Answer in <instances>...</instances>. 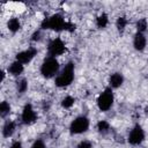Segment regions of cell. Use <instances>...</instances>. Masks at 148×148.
Segmentation results:
<instances>
[{
	"instance_id": "cell-1",
	"label": "cell",
	"mask_w": 148,
	"mask_h": 148,
	"mask_svg": "<svg viewBox=\"0 0 148 148\" xmlns=\"http://www.w3.org/2000/svg\"><path fill=\"white\" fill-rule=\"evenodd\" d=\"M42 29H50L54 31H74L75 30V24L65 21L64 16L61 14H53L50 17H46L40 23Z\"/></svg>"
},
{
	"instance_id": "cell-2",
	"label": "cell",
	"mask_w": 148,
	"mask_h": 148,
	"mask_svg": "<svg viewBox=\"0 0 148 148\" xmlns=\"http://www.w3.org/2000/svg\"><path fill=\"white\" fill-rule=\"evenodd\" d=\"M74 80V64L72 61L67 62L62 71L56 76V86L59 88H64L69 86Z\"/></svg>"
},
{
	"instance_id": "cell-3",
	"label": "cell",
	"mask_w": 148,
	"mask_h": 148,
	"mask_svg": "<svg viewBox=\"0 0 148 148\" xmlns=\"http://www.w3.org/2000/svg\"><path fill=\"white\" fill-rule=\"evenodd\" d=\"M59 67V61L54 57H47L40 66V74L45 79H51L56 76V74H58Z\"/></svg>"
},
{
	"instance_id": "cell-4",
	"label": "cell",
	"mask_w": 148,
	"mask_h": 148,
	"mask_svg": "<svg viewBox=\"0 0 148 148\" xmlns=\"http://www.w3.org/2000/svg\"><path fill=\"white\" fill-rule=\"evenodd\" d=\"M113 101H114V97H113V92H112V89L109 87V88H105L98 96L97 98V106L101 111H108L111 109L112 104H113Z\"/></svg>"
},
{
	"instance_id": "cell-5",
	"label": "cell",
	"mask_w": 148,
	"mask_h": 148,
	"mask_svg": "<svg viewBox=\"0 0 148 148\" xmlns=\"http://www.w3.org/2000/svg\"><path fill=\"white\" fill-rule=\"evenodd\" d=\"M89 119L84 116H80V117H76L69 125V132L72 134H81V133H84L88 131L89 128Z\"/></svg>"
},
{
	"instance_id": "cell-6",
	"label": "cell",
	"mask_w": 148,
	"mask_h": 148,
	"mask_svg": "<svg viewBox=\"0 0 148 148\" xmlns=\"http://www.w3.org/2000/svg\"><path fill=\"white\" fill-rule=\"evenodd\" d=\"M66 51V46L65 43L61 40V38L57 37L54 39H52L47 46V52L50 57H57V56H61L64 52Z\"/></svg>"
},
{
	"instance_id": "cell-7",
	"label": "cell",
	"mask_w": 148,
	"mask_h": 148,
	"mask_svg": "<svg viewBox=\"0 0 148 148\" xmlns=\"http://www.w3.org/2000/svg\"><path fill=\"white\" fill-rule=\"evenodd\" d=\"M127 140H128L130 145H132V146H138V145H140V143L145 140V131L142 130V127H141L140 125H135V126L131 130Z\"/></svg>"
},
{
	"instance_id": "cell-8",
	"label": "cell",
	"mask_w": 148,
	"mask_h": 148,
	"mask_svg": "<svg viewBox=\"0 0 148 148\" xmlns=\"http://www.w3.org/2000/svg\"><path fill=\"white\" fill-rule=\"evenodd\" d=\"M21 118H22V123L25 124V125H30V124H34V123L36 121V119H37V113H36V111L34 110V108H32L31 104L28 103V104L24 105V108H23V110H22V116H21Z\"/></svg>"
},
{
	"instance_id": "cell-9",
	"label": "cell",
	"mask_w": 148,
	"mask_h": 148,
	"mask_svg": "<svg viewBox=\"0 0 148 148\" xmlns=\"http://www.w3.org/2000/svg\"><path fill=\"white\" fill-rule=\"evenodd\" d=\"M37 54V49L35 47H29L24 51H21L16 54V61L25 65V64H29L34 58L35 56Z\"/></svg>"
},
{
	"instance_id": "cell-10",
	"label": "cell",
	"mask_w": 148,
	"mask_h": 148,
	"mask_svg": "<svg viewBox=\"0 0 148 148\" xmlns=\"http://www.w3.org/2000/svg\"><path fill=\"white\" fill-rule=\"evenodd\" d=\"M147 45V39L146 36L141 32H136L134 35V39H133V46L136 51H143L146 49Z\"/></svg>"
},
{
	"instance_id": "cell-11",
	"label": "cell",
	"mask_w": 148,
	"mask_h": 148,
	"mask_svg": "<svg viewBox=\"0 0 148 148\" xmlns=\"http://www.w3.org/2000/svg\"><path fill=\"white\" fill-rule=\"evenodd\" d=\"M110 88H119L124 83V76L121 73H113L109 79Z\"/></svg>"
},
{
	"instance_id": "cell-12",
	"label": "cell",
	"mask_w": 148,
	"mask_h": 148,
	"mask_svg": "<svg viewBox=\"0 0 148 148\" xmlns=\"http://www.w3.org/2000/svg\"><path fill=\"white\" fill-rule=\"evenodd\" d=\"M23 69H24L23 64H21V62H18V61L15 60L14 62H12V64L9 65V67H8V73H9L10 75H13V76H18L20 74H22Z\"/></svg>"
},
{
	"instance_id": "cell-13",
	"label": "cell",
	"mask_w": 148,
	"mask_h": 148,
	"mask_svg": "<svg viewBox=\"0 0 148 148\" xmlns=\"http://www.w3.org/2000/svg\"><path fill=\"white\" fill-rule=\"evenodd\" d=\"M15 123L14 121H12V120H7L5 124H3V126H2V136L3 138H9V136H12L13 134H14V132H15Z\"/></svg>"
},
{
	"instance_id": "cell-14",
	"label": "cell",
	"mask_w": 148,
	"mask_h": 148,
	"mask_svg": "<svg viewBox=\"0 0 148 148\" xmlns=\"http://www.w3.org/2000/svg\"><path fill=\"white\" fill-rule=\"evenodd\" d=\"M7 28H8L9 31L16 32V31H18L20 28H21V23H20V21H18L16 17H12V18L7 22Z\"/></svg>"
},
{
	"instance_id": "cell-15",
	"label": "cell",
	"mask_w": 148,
	"mask_h": 148,
	"mask_svg": "<svg viewBox=\"0 0 148 148\" xmlns=\"http://www.w3.org/2000/svg\"><path fill=\"white\" fill-rule=\"evenodd\" d=\"M108 23H109V17H108V15L105 14V13H102L99 16H97V18H96V25L98 27V28H105L106 25H108Z\"/></svg>"
},
{
	"instance_id": "cell-16",
	"label": "cell",
	"mask_w": 148,
	"mask_h": 148,
	"mask_svg": "<svg viewBox=\"0 0 148 148\" xmlns=\"http://www.w3.org/2000/svg\"><path fill=\"white\" fill-rule=\"evenodd\" d=\"M135 27H136V32L143 34V32L147 30V28H148V22H147V20H146L145 17H142V18H140V20L136 22Z\"/></svg>"
},
{
	"instance_id": "cell-17",
	"label": "cell",
	"mask_w": 148,
	"mask_h": 148,
	"mask_svg": "<svg viewBox=\"0 0 148 148\" xmlns=\"http://www.w3.org/2000/svg\"><path fill=\"white\" fill-rule=\"evenodd\" d=\"M9 112H10V104L7 101H2L0 104V116L5 118L7 114H9Z\"/></svg>"
},
{
	"instance_id": "cell-18",
	"label": "cell",
	"mask_w": 148,
	"mask_h": 148,
	"mask_svg": "<svg viewBox=\"0 0 148 148\" xmlns=\"http://www.w3.org/2000/svg\"><path fill=\"white\" fill-rule=\"evenodd\" d=\"M74 103H75V98L68 95V96H65V97L62 98V101H61V106H62L64 109H69V108H72V106L74 105Z\"/></svg>"
},
{
	"instance_id": "cell-19",
	"label": "cell",
	"mask_w": 148,
	"mask_h": 148,
	"mask_svg": "<svg viewBox=\"0 0 148 148\" xmlns=\"http://www.w3.org/2000/svg\"><path fill=\"white\" fill-rule=\"evenodd\" d=\"M97 130L99 133H108L110 130V124L106 120H99L97 123Z\"/></svg>"
},
{
	"instance_id": "cell-20",
	"label": "cell",
	"mask_w": 148,
	"mask_h": 148,
	"mask_svg": "<svg viewBox=\"0 0 148 148\" xmlns=\"http://www.w3.org/2000/svg\"><path fill=\"white\" fill-rule=\"evenodd\" d=\"M126 24H127V20L125 16H119L116 21V27L118 29V31H124V29L126 28Z\"/></svg>"
},
{
	"instance_id": "cell-21",
	"label": "cell",
	"mask_w": 148,
	"mask_h": 148,
	"mask_svg": "<svg viewBox=\"0 0 148 148\" xmlns=\"http://www.w3.org/2000/svg\"><path fill=\"white\" fill-rule=\"evenodd\" d=\"M27 89H28V81L25 79L18 80V82H17V91L20 94H23V92L27 91Z\"/></svg>"
},
{
	"instance_id": "cell-22",
	"label": "cell",
	"mask_w": 148,
	"mask_h": 148,
	"mask_svg": "<svg viewBox=\"0 0 148 148\" xmlns=\"http://www.w3.org/2000/svg\"><path fill=\"white\" fill-rule=\"evenodd\" d=\"M30 148H46V146H45V143L42 139H37V140L34 141V143L31 145Z\"/></svg>"
},
{
	"instance_id": "cell-23",
	"label": "cell",
	"mask_w": 148,
	"mask_h": 148,
	"mask_svg": "<svg viewBox=\"0 0 148 148\" xmlns=\"http://www.w3.org/2000/svg\"><path fill=\"white\" fill-rule=\"evenodd\" d=\"M76 148H92V146H91V143H90L89 141L83 140V141H81V142L77 145Z\"/></svg>"
},
{
	"instance_id": "cell-24",
	"label": "cell",
	"mask_w": 148,
	"mask_h": 148,
	"mask_svg": "<svg viewBox=\"0 0 148 148\" xmlns=\"http://www.w3.org/2000/svg\"><path fill=\"white\" fill-rule=\"evenodd\" d=\"M9 148H22V143L20 141H15V142L12 143V146Z\"/></svg>"
},
{
	"instance_id": "cell-25",
	"label": "cell",
	"mask_w": 148,
	"mask_h": 148,
	"mask_svg": "<svg viewBox=\"0 0 148 148\" xmlns=\"http://www.w3.org/2000/svg\"><path fill=\"white\" fill-rule=\"evenodd\" d=\"M32 40H38L39 39V31H36L34 35H32Z\"/></svg>"
},
{
	"instance_id": "cell-26",
	"label": "cell",
	"mask_w": 148,
	"mask_h": 148,
	"mask_svg": "<svg viewBox=\"0 0 148 148\" xmlns=\"http://www.w3.org/2000/svg\"><path fill=\"white\" fill-rule=\"evenodd\" d=\"M145 113L148 116V106H146V108H145Z\"/></svg>"
}]
</instances>
